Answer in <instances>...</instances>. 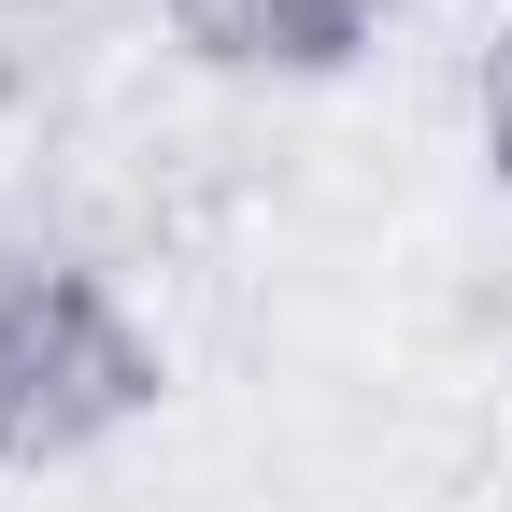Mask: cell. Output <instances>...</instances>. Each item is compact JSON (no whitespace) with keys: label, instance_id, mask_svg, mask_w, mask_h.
<instances>
[{"label":"cell","instance_id":"cell-1","mask_svg":"<svg viewBox=\"0 0 512 512\" xmlns=\"http://www.w3.org/2000/svg\"><path fill=\"white\" fill-rule=\"evenodd\" d=\"M157 328L86 256H0V470H72L157 413Z\"/></svg>","mask_w":512,"mask_h":512},{"label":"cell","instance_id":"cell-2","mask_svg":"<svg viewBox=\"0 0 512 512\" xmlns=\"http://www.w3.org/2000/svg\"><path fill=\"white\" fill-rule=\"evenodd\" d=\"M171 43L200 72H256V86H328L399 29V0H157Z\"/></svg>","mask_w":512,"mask_h":512},{"label":"cell","instance_id":"cell-3","mask_svg":"<svg viewBox=\"0 0 512 512\" xmlns=\"http://www.w3.org/2000/svg\"><path fill=\"white\" fill-rule=\"evenodd\" d=\"M470 128H484V171H498V200H512V29L484 43V72H470Z\"/></svg>","mask_w":512,"mask_h":512}]
</instances>
